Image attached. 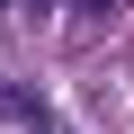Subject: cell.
Instances as JSON below:
<instances>
[{
    "label": "cell",
    "instance_id": "cell-2",
    "mask_svg": "<svg viewBox=\"0 0 134 134\" xmlns=\"http://www.w3.org/2000/svg\"><path fill=\"white\" fill-rule=\"evenodd\" d=\"M81 9H90V18H107V9H116V0H81Z\"/></svg>",
    "mask_w": 134,
    "mask_h": 134
},
{
    "label": "cell",
    "instance_id": "cell-1",
    "mask_svg": "<svg viewBox=\"0 0 134 134\" xmlns=\"http://www.w3.org/2000/svg\"><path fill=\"white\" fill-rule=\"evenodd\" d=\"M0 107H9V116H18L27 134H63V125L45 116V98H36V90H0Z\"/></svg>",
    "mask_w": 134,
    "mask_h": 134
},
{
    "label": "cell",
    "instance_id": "cell-3",
    "mask_svg": "<svg viewBox=\"0 0 134 134\" xmlns=\"http://www.w3.org/2000/svg\"><path fill=\"white\" fill-rule=\"evenodd\" d=\"M0 9H9V0H0Z\"/></svg>",
    "mask_w": 134,
    "mask_h": 134
}]
</instances>
